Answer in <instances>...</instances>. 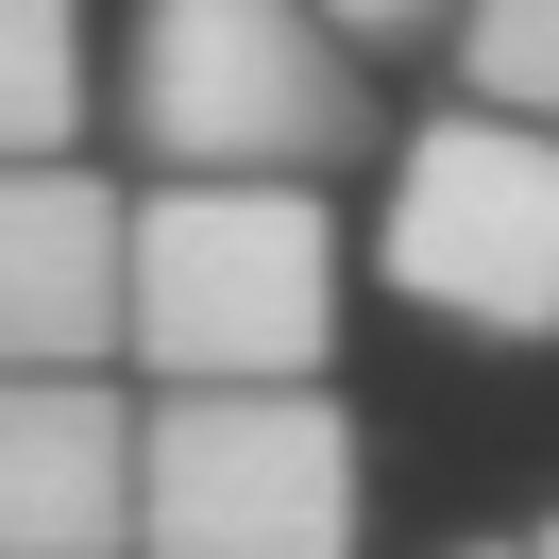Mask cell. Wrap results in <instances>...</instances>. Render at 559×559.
I'll return each mask as SVG.
<instances>
[{
	"label": "cell",
	"mask_w": 559,
	"mask_h": 559,
	"mask_svg": "<svg viewBox=\"0 0 559 559\" xmlns=\"http://www.w3.org/2000/svg\"><path fill=\"white\" fill-rule=\"evenodd\" d=\"M356 238L322 187H136L119 238V390H340Z\"/></svg>",
	"instance_id": "1"
},
{
	"label": "cell",
	"mask_w": 559,
	"mask_h": 559,
	"mask_svg": "<svg viewBox=\"0 0 559 559\" xmlns=\"http://www.w3.org/2000/svg\"><path fill=\"white\" fill-rule=\"evenodd\" d=\"M119 136L153 187H340L390 153V103L306 0H136Z\"/></svg>",
	"instance_id": "2"
},
{
	"label": "cell",
	"mask_w": 559,
	"mask_h": 559,
	"mask_svg": "<svg viewBox=\"0 0 559 559\" xmlns=\"http://www.w3.org/2000/svg\"><path fill=\"white\" fill-rule=\"evenodd\" d=\"M373 441L340 390H187L136 407V559H356Z\"/></svg>",
	"instance_id": "3"
},
{
	"label": "cell",
	"mask_w": 559,
	"mask_h": 559,
	"mask_svg": "<svg viewBox=\"0 0 559 559\" xmlns=\"http://www.w3.org/2000/svg\"><path fill=\"white\" fill-rule=\"evenodd\" d=\"M373 272L441 340L543 356L559 340V136L475 119V103L407 119L390 136V204H373Z\"/></svg>",
	"instance_id": "4"
},
{
	"label": "cell",
	"mask_w": 559,
	"mask_h": 559,
	"mask_svg": "<svg viewBox=\"0 0 559 559\" xmlns=\"http://www.w3.org/2000/svg\"><path fill=\"white\" fill-rule=\"evenodd\" d=\"M119 170H0V373H119Z\"/></svg>",
	"instance_id": "5"
},
{
	"label": "cell",
	"mask_w": 559,
	"mask_h": 559,
	"mask_svg": "<svg viewBox=\"0 0 559 559\" xmlns=\"http://www.w3.org/2000/svg\"><path fill=\"white\" fill-rule=\"evenodd\" d=\"M0 559H136V390L0 373Z\"/></svg>",
	"instance_id": "6"
},
{
	"label": "cell",
	"mask_w": 559,
	"mask_h": 559,
	"mask_svg": "<svg viewBox=\"0 0 559 559\" xmlns=\"http://www.w3.org/2000/svg\"><path fill=\"white\" fill-rule=\"evenodd\" d=\"M85 103H103V51H85V0H0V170H69Z\"/></svg>",
	"instance_id": "7"
},
{
	"label": "cell",
	"mask_w": 559,
	"mask_h": 559,
	"mask_svg": "<svg viewBox=\"0 0 559 559\" xmlns=\"http://www.w3.org/2000/svg\"><path fill=\"white\" fill-rule=\"evenodd\" d=\"M457 103L559 136V0H457Z\"/></svg>",
	"instance_id": "8"
},
{
	"label": "cell",
	"mask_w": 559,
	"mask_h": 559,
	"mask_svg": "<svg viewBox=\"0 0 559 559\" xmlns=\"http://www.w3.org/2000/svg\"><path fill=\"white\" fill-rule=\"evenodd\" d=\"M306 17L356 51V69H373V51H424V35H457V0H306Z\"/></svg>",
	"instance_id": "9"
},
{
	"label": "cell",
	"mask_w": 559,
	"mask_h": 559,
	"mask_svg": "<svg viewBox=\"0 0 559 559\" xmlns=\"http://www.w3.org/2000/svg\"><path fill=\"white\" fill-rule=\"evenodd\" d=\"M525 559H559V509H543V525H525Z\"/></svg>",
	"instance_id": "10"
},
{
	"label": "cell",
	"mask_w": 559,
	"mask_h": 559,
	"mask_svg": "<svg viewBox=\"0 0 559 559\" xmlns=\"http://www.w3.org/2000/svg\"><path fill=\"white\" fill-rule=\"evenodd\" d=\"M441 559H525V543H441Z\"/></svg>",
	"instance_id": "11"
}]
</instances>
